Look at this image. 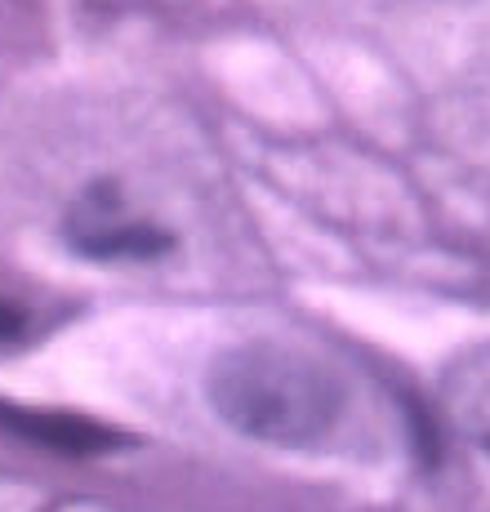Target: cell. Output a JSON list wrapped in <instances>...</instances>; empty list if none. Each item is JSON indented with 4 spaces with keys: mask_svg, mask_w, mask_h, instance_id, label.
<instances>
[{
    "mask_svg": "<svg viewBox=\"0 0 490 512\" xmlns=\"http://www.w3.org/2000/svg\"><path fill=\"white\" fill-rule=\"evenodd\" d=\"M205 401L232 432L263 446H317L343 415V383L286 343H241L205 370Z\"/></svg>",
    "mask_w": 490,
    "mask_h": 512,
    "instance_id": "1",
    "label": "cell"
},
{
    "mask_svg": "<svg viewBox=\"0 0 490 512\" xmlns=\"http://www.w3.org/2000/svg\"><path fill=\"white\" fill-rule=\"evenodd\" d=\"M165 245H170V236L152 228H90L76 236V250L90 259H152Z\"/></svg>",
    "mask_w": 490,
    "mask_h": 512,
    "instance_id": "4",
    "label": "cell"
},
{
    "mask_svg": "<svg viewBox=\"0 0 490 512\" xmlns=\"http://www.w3.org/2000/svg\"><path fill=\"white\" fill-rule=\"evenodd\" d=\"M18 334H23V312H18L14 303H5V299H0V343L18 339Z\"/></svg>",
    "mask_w": 490,
    "mask_h": 512,
    "instance_id": "5",
    "label": "cell"
},
{
    "mask_svg": "<svg viewBox=\"0 0 490 512\" xmlns=\"http://www.w3.org/2000/svg\"><path fill=\"white\" fill-rule=\"evenodd\" d=\"M0 423L14 428L18 437L49 446L58 455H98V450L116 446V432L103 423H90L81 415H63V410H23V406H0Z\"/></svg>",
    "mask_w": 490,
    "mask_h": 512,
    "instance_id": "2",
    "label": "cell"
},
{
    "mask_svg": "<svg viewBox=\"0 0 490 512\" xmlns=\"http://www.w3.org/2000/svg\"><path fill=\"white\" fill-rule=\"evenodd\" d=\"M446 406H450V419L490 455V348L468 357L464 366L450 374Z\"/></svg>",
    "mask_w": 490,
    "mask_h": 512,
    "instance_id": "3",
    "label": "cell"
}]
</instances>
